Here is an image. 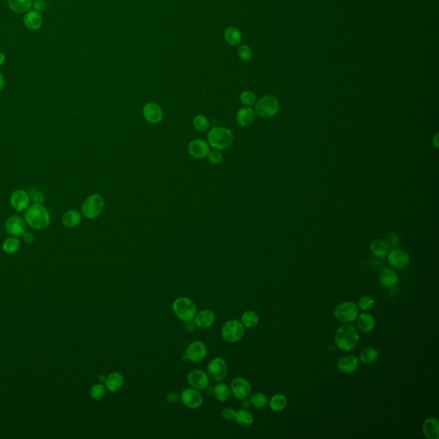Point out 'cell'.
Masks as SVG:
<instances>
[{
  "instance_id": "4316f807",
  "label": "cell",
  "mask_w": 439,
  "mask_h": 439,
  "mask_svg": "<svg viewBox=\"0 0 439 439\" xmlns=\"http://www.w3.org/2000/svg\"><path fill=\"white\" fill-rule=\"evenodd\" d=\"M61 220L63 225L66 228H72L80 224L81 221H82V214L77 211L70 210V211H66V213L63 214Z\"/></svg>"
},
{
  "instance_id": "ab89813d",
  "label": "cell",
  "mask_w": 439,
  "mask_h": 439,
  "mask_svg": "<svg viewBox=\"0 0 439 439\" xmlns=\"http://www.w3.org/2000/svg\"><path fill=\"white\" fill-rule=\"evenodd\" d=\"M105 387L102 383L94 385L90 389V396L94 400H101L105 396Z\"/></svg>"
},
{
  "instance_id": "f5cc1de1",
  "label": "cell",
  "mask_w": 439,
  "mask_h": 439,
  "mask_svg": "<svg viewBox=\"0 0 439 439\" xmlns=\"http://www.w3.org/2000/svg\"><path fill=\"white\" fill-rule=\"evenodd\" d=\"M4 86H5V81H4V76L0 73V90H2Z\"/></svg>"
},
{
  "instance_id": "44dd1931",
  "label": "cell",
  "mask_w": 439,
  "mask_h": 439,
  "mask_svg": "<svg viewBox=\"0 0 439 439\" xmlns=\"http://www.w3.org/2000/svg\"><path fill=\"white\" fill-rule=\"evenodd\" d=\"M214 321L215 315L214 312L208 309L198 312L194 317V323L196 324V326L200 329H207L211 325H213Z\"/></svg>"
},
{
  "instance_id": "2e32d148",
  "label": "cell",
  "mask_w": 439,
  "mask_h": 439,
  "mask_svg": "<svg viewBox=\"0 0 439 439\" xmlns=\"http://www.w3.org/2000/svg\"><path fill=\"white\" fill-rule=\"evenodd\" d=\"M187 381L193 388L202 390L209 385V376L203 370H193L188 374Z\"/></svg>"
},
{
  "instance_id": "52a82bcc",
  "label": "cell",
  "mask_w": 439,
  "mask_h": 439,
  "mask_svg": "<svg viewBox=\"0 0 439 439\" xmlns=\"http://www.w3.org/2000/svg\"><path fill=\"white\" fill-rule=\"evenodd\" d=\"M334 315L341 323H352L359 316V307L354 302H343L335 307Z\"/></svg>"
},
{
  "instance_id": "8d00e7d4",
  "label": "cell",
  "mask_w": 439,
  "mask_h": 439,
  "mask_svg": "<svg viewBox=\"0 0 439 439\" xmlns=\"http://www.w3.org/2000/svg\"><path fill=\"white\" fill-rule=\"evenodd\" d=\"M250 404L256 408H263L268 404V397L261 392H257L250 396Z\"/></svg>"
},
{
  "instance_id": "d4e9b609",
  "label": "cell",
  "mask_w": 439,
  "mask_h": 439,
  "mask_svg": "<svg viewBox=\"0 0 439 439\" xmlns=\"http://www.w3.org/2000/svg\"><path fill=\"white\" fill-rule=\"evenodd\" d=\"M236 120L241 126H249L254 122V110L249 106L240 109L236 114Z\"/></svg>"
},
{
  "instance_id": "f6af8a7d",
  "label": "cell",
  "mask_w": 439,
  "mask_h": 439,
  "mask_svg": "<svg viewBox=\"0 0 439 439\" xmlns=\"http://www.w3.org/2000/svg\"><path fill=\"white\" fill-rule=\"evenodd\" d=\"M386 243L388 245V248H390L392 250L396 249V247L399 246L400 243V238L398 234L396 232L388 233Z\"/></svg>"
},
{
  "instance_id": "db71d44e",
  "label": "cell",
  "mask_w": 439,
  "mask_h": 439,
  "mask_svg": "<svg viewBox=\"0 0 439 439\" xmlns=\"http://www.w3.org/2000/svg\"><path fill=\"white\" fill-rule=\"evenodd\" d=\"M5 54L3 52H0V66H2L5 62Z\"/></svg>"
},
{
  "instance_id": "9a60e30c",
  "label": "cell",
  "mask_w": 439,
  "mask_h": 439,
  "mask_svg": "<svg viewBox=\"0 0 439 439\" xmlns=\"http://www.w3.org/2000/svg\"><path fill=\"white\" fill-rule=\"evenodd\" d=\"M11 204L15 211L22 212L29 207L30 197L24 190H17L11 194Z\"/></svg>"
},
{
  "instance_id": "b9f144b4",
  "label": "cell",
  "mask_w": 439,
  "mask_h": 439,
  "mask_svg": "<svg viewBox=\"0 0 439 439\" xmlns=\"http://www.w3.org/2000/svg\"><path fill=\"white\" fill-rule=\"evenodd\" d=\"M29 195L30 201H32L34 204H42L45 201V196H44L43 193L35 188L29 190Z\"/></svg>"
},
{
  "instance_id": "7402d4cb",
  "label": "cell",
  "mask_w": 439,
  "mask_h": 439,
  "mask_svg": "<svg viewBox=\"0 0 439 439\" xmlns=\"http://www.w3.org/2000/svg\"><path fill=\"white\" fill-rule=\"evenodd\" d=\"M422 432L426 439H439V421L437 418L426 419L422 426Z\"/></svg>"
},
{
  "instance_id": "7c38bea8",
  "label": "cell",
  "mask_w": 439,
  "mask_h": 439,
  "mask_svg": "<svg viewBox=\"0 0 439 439\" xmlns=\"http://www.w3.org/2000/svg\"><path fill=\"white\" fill-rule=\"evenodd\" d=\"M388 262L392 268H395L396 269H403L406 268L409 264L410 258L406 251L396 248V249L391 250V251L388 253Z\"/></svg>"
},
{
  "instance_id": "603a6c76",
  "label": "cell",
  "mask_w": 439,
  "mask_h": 439,
  "mask_svg": "<svg viewBox=\"0 0 439 439\" xmlns=\"http://www.w3.org/2000/svg\"><path fill=\"white\" fill-rule=\"evenodd\" d=\"M357 326L364 333H370L373 331L376 326V321L374 316L370 314L364 312L357 317Z\"/></svg>"
},
{
  "instance_id": "f35d334b",
  "label": "cell",
  "mask_w": 439,
  "mask_h": 439,
  "mask_svg": "<svg viewBox=\"0 0 439 439\" xmlns=\"http://www.w3.org/2000/svg\"><path fill=\"white\" fill-rule=\"evenodd\" d=\"M374 305L375 300L373 298L368 295L360 298L358 301V307L362 311H370V309L373 308Z\"/></svg>"
},
{
  "instance_id": "1f68e13d",
  "label": "cell",
  "mask_w": 439,
  "mask_h": 439,
  "mask_svg": "<svg viewBox=\"0 0 439 439\" xmlns=\"http://www.w3.org/2000/svg\"><path fill=\"white\" fill-rule=\"evenodd\" d=\"M287 405V397L281 394H277V395L273 396L269 401V407L274 412H281L286 408Z\"/></svg>"
},
{
  "instance_id": "30bf717a",
  "label": "cell",
  "mask_w": 439,
  "mask_h": 439,
  "mask_svg": "<svg viewBox=\"0 0 439 439\" xmlns=\"http://www.w3.org/2000/svg\"><path fill=\"white\" fill-rule=\"evenodd\" d=\"M207 354L206 345L203 341H195L192 342L185 350L184 359H188L192 362L202 361Z\"/></svg>"
},
{
  "instance_id": "f546056e",
  "label": "cell",
  "mask_w": 439,
  "mask_h": 439,
  "mask_svg": "<svg viewBox=\"0 0 439 439\" xmlns=\"http://www.w3.org/2000/svg\"><path fill=\"white\" fill-rule=\"evenodd\" d=\"M371 253L377 258H384L388 253V245L385 240H376L371 242L370 246Z\"/></svg>"
},
{
  "instance_id": "cb8c5ba5",
  "label": "cell",
  "mask_w": 439,
  "mask_h": 439,
  "mask_svg": "<svg viewBox=\"0 0 439 439\" xmlns=\"http://www.w3.org/2000/svg\"><path fill=\"white\" fill-rule=\"evenodd\" d=\"M379 282L385 287H393L398 281V275L395 270L391 269H385L382 270L378 276Z\"/></svg>"
},
{
  "instance_id": "4dcf8cb0",
  "label": "cell",
  "mask_w": 439,
  "mask_h": 439,
  "mask_svg": "<svg viewBox=\"0 0 439 439\" xmlns=\"http://www.w3.org/2000/svg\"><path fill=\"white\" fill-rule=\"evenodd\" d=\"M379 358V352L378 350L374 348H366L359 353V359L361 362L367 365L373 364L378 360Z\"/></svg>"
},
{
  "instance_id": "9f6ffc18",
  "label": "cell",
  "mask_w": 439,
  "mask_h": 439,
  "mask_svg": "<svg viewBox=\"0 0 439 439\" xmlns=\"http://www.w3.org/2000/svg\"><path fill=\"white\" fill-rule=\"evenodd\" d=\"M105 379H106V378H105V376H100L99 377V381L101 382V383H105Z\"/></svg>"
},
{
  "instance_id": "7dc6e473",
  "label": "cell",
  "mask_w": 439,
  "mask_h": 439,
  "mask_svg": "<svg viewBox=\"0 0 439 439\" xmlns=\"http://www.w3.org/2000/svg\"><path fill=\"white\" fill-rule=\"evenodd\" d=\"M235 413H236V411L234 410V409L230 408V407H227V408L222 411V417L224 418L226 421H231V420L234 419Z\"/></svg>"
},
{
  "instance_id": "816d5d0a",
  "label": "cell",
  "mask_w": 439,
  "mask_h": 439,
  "mask_svg": "<svg viewBox=\"0 0 439 439\" xmlns=\"http://www.w3.org/2000/svg\"><path fill=\"white\" fill-rule=\"evenodd\" d=\"M242 401V406H243L244 408H249L250 406V402L249 400L247 399V398H245V399L241 400Z\"/></svg>"
},
{
  "instance_id": "d6a6232c",
  "label": "cell",
  "mask_w": 439,
  "mask_h": 439,
  "mask_svg": "<svg viewBox=\"0 0 439 439\" xmlns=\"http://www.w3.org/2000/svg\"><path fill=\"white\" fill-rule=\"evenodd\" d=\"M238 425L241 426H250L254 422V417L247 410H239L235 413V416L233 419Z\"/></svg>"
},
{
  "instance_id": "3957f363",
  "label": "cell",
  "mask_w": 439,
  "mask_h": 439,
  "mask_svg": "<svg viewBox=\"0 0 439 439\" xmlns=\"http://www.w3.org/2000/svg\"><path fill=\"white\" fill-rule=\"evenodd\" d=\"M208 142L210 145L217 150L228 148L233 141L232 131L226 127H213L208 133Z\"/></svg>"
},
{
  "instance_id": "8fae6325",
  "label": "cell",
  "mask_w": 439,
  "mask_h": 439,
  "mask_svg": "<svg viewBox=\"0 0 439 439\" xmlns=\"http://www.w3.org/2000/svg\"><path fill=\"white\" fill-rule=\"evenodd\" d=\"M230 390L237 399L248 398L251 393V385L246 379L237 378L232 380L230 385Z\"/></svg>"
},
{
  "instance_id": "6da1fadb",
  "label": "cell",
  "mask_w": 439,
  "mask_h": 439,
  "mask_svg": "<svg viewBox=\"0 0 439 439\" xmlns=\"http://www.w3.org/2000/svg\"><path fill=\"white\" fill-rule=\"evenodd\" d=\"M23 219L26 224L35 230H44L48 228L51 222L50 214L42 204H33L29 206L26 210Z\"/></svg>"
},
{
  "instance_id": "7a4b0ae2",
  "label": "cell",
  "mask_w": 439,
  "mask_h": 439,
  "mask_svg": "<svg viewBox=\"0 0 439 439\" xmlns=\"http://www.w3.org/2000/svg\"><path fill=\"white\" fill-rule=\"evenodd\" d=\"M359 336L358 331L350 324H343L338 328L334 334V343L338 349L343 351H351L359 344Z\"/></svg>"
},
{
  "instance_id": "ee69618b",
  "label": "cell",
  "mask_w": 439,
  "mask_h": 439,
  "mask_svg": "<svg viewBox=\"0 0 439 439\" xmlns=\"http://www.w3.org/2000/svg\"><path fill=\"white\" fill-rule=\"evenodd\" d=\"M207 156L211 163L215 164V165L222 163V160H223V156H222V153L218 151L217 149L210 151Z\"/></svg>"
},
{
  "instance_id": "277c9868",
  "label": "cell",
  "mask_w": 439,
  "mask_h": 439,
  "mask_svg": "<svg viewBox=\"0 0 439 439\" xmlns=\"http://www.w3.org/2000/svg\"><path fill=\"white\" fill-rule=\"evenodd\" d=\"M173 312L178 319L186 322L196 316V306L189 298L179 297L174 301Z\"/></svg>"
},
{
  "instance_id": "ac0fdd59",
  "label": "cell",
  "mask_w": 439,
  "mask_h": 439,
  "mask_svg": "<svg viewBox=\"0 0 439 439\" xmlns=\"http://www.w3.org/2000/svg\"><path fill=\"white\" fill-rule=\"evenodd\" d=\"M142 113H143V116L145 118V120L149 123H160L163 119L162 109L160 105H157L156 103H153V102L148 103L144 105Z\"/></svg>"
},
{
  "instance_id": "8992f818",
  "label": "cell",
  "mask_w": 439,
  "mask_h": 439,
  "mask_svg": "<svg viewBox=\"0 0 439 439\" xmlns=\"http://www.w3.org/2000/svg\"><path fill=\"white\" fill-rule=\"evenodd\" d=\"M105 208V201L100 194L88 196L82 205V212L88 219H95L102 214Z\"/></svg>"
},
{
  "instance_id": "d6986e66",
  "label": "cell",
  "mask_w": 439,
  "mask_h": 439,
  "mask_svg": "<svg viewBox=\"0 0 439 439\" xmlns=\"http://www.w3.org/2000/svg\"><path fill=\"white\" fill-rule=\"evenodd\" d=\"M359 359L353 355H346L338 360L336 367L341 373L351 374L359 368Z\"/></svg>"
},
{
  "instance_id": "7bdbcfd3",
  "label": "cell",
  "mask_w": 439,
  "mask_h": 439,
  "mask_svg": "<svg viewBox=\"0 0 439 439\" xmlns=\"http://www.w3.org/2000/svg\"><path fill=\"white\" fill-rule=\"evenodd\" d=\"M238 55H239V57H240L241 60L246 62L250 61L251 58H252V51H251V49H250L249 46L243 45V46H241L239 48Z\"/></svg>"
},
{
  "instance_id": "74e56055",
  "label": "cell",
  "mask_w": 439,
  "mask_h": 439,
  "mask_svg": "<svg viewBox=\"0 0 439 439\" xmlns=\"http://www.w3.org/2000/svg\"><path fill=\"white\" fill-rule=\"evenodd\" d=\"M193 126L197 131H205L209 130V128L211 126V123H210V120H208L207 117L199 114V115H196L193 119Z\"/></svg>"
},
{
  "instance_id": "484cf974",
  "label": "cell",
  "mask_w": 439,
  "mask_h": 439,
  "mask_svg": "<svg viewBox=\"0 0 439 439\" xmlns=\"http://www.w3.org/2000/svg\"><path fill=\"white\" fill-rule=\"evenodd\" d=\"M124 379L123 375L120 372H113L109 375L105 381V388L109 391L117 392L123 387Z\"/></svg>"
},
{
  "instance_id": "e575fe53",
  "label": "cell",
  "mask_w": 439,
  "mask_h": 439,
  "mask_svg": "<svg viewBox=\"0 0 439 439\" xmlns=\"http://www.w3.org/2000/svg\"><path fill=\"white\" fill-rule=\"evenodd\" d=\"M259 323V316L257 312L248 311L241 316V323L246 328H254Z\"/></svg>"
},
{
  "instance_id": "ba28073f",
  "label": "cell",
  "mask_w": 439,
  "mask_h": 439,
  "mask_svg": "<svg viewBox=\"0 0 439 439\" xmlns=\"http://www.w3.org/2000/svg\"><path fill=\"white\" fill-rule=\"evenodd\" d=\"M245 334V327L238 320H229L222 329V336L229 343L240 341Z\"/></svg>"
},
{
  "instance_id": "681fc988",
  "label": "cell",
  "mask_w": 439,
  "mask_h": 439,
  "mask_svg": "<svg viewBox=\"0 0 439 439\" xmlns=\"http://www.w3.org/2000/svg\"><path fill=\"white\" fill-rule=\"evenodd\" d=\"M166 398H167V402H169V403H177L178 400L180 399V396L177 392H171L167 395Z\"/></svg>"
},
{
  "instance_id": "4fadbf2b",
  "label": "cell",
  "mask_w": 439,
  "mask_h": 439,
  "mask_svg": "<svg viewBox=\"0 0 439 439\" xmlns=\"http://www.w3.org/2000/svg\"><path fill=\"white\" fill-rule=\"evenodd\" d=\"M180 400L185 406L195 409L203 404V396L196 388H185L182 391Z\"/></svg>"
},
{
  "instance_id": "5b68a950",
  "label": "cell",
  "mask_w": 439,
  "mask_h": 439,
  "mask_svg": "<svg viewBox=\"0 0 439 439\" xmlns=\"http://www.w3.org/2000/svg\"><path fill=\"white\" fill-rule=\"evenodd\" d=\"M255 113L263 119H269L275 116L279 110V101L273 95H267L256 102Z\"/></svg>"
},
{
  "instance_id": "9c48e42d",
  "label": "cell",
  "mask_w": 439,
  "mask_h": 439,
  "mask_svg": "<svg viewBox=\"0 0 439 439\" xmlns=\"http://www.w3.org/2000/svg\"><path fill=\"white\" fill-rule=\"evenodd\" d=\"M209 378L213 381L220 382L226 378L228 374V365L222 358H214L209 363L207 367Z\"/></svg>"
},
{
  "instance_id": "d590c367",
  "label": "cell",
  "mask_w": 439,
  "mask_h": 439,
  "mask_svg": "<svg viewBox=\"0 0 439 439\" xmlns=\"http://www.w3.org/2000/svg\"><path fill=\"white\" fill-rule=\"evenodd\" d=\"M230 388L226 384L220 383L214 388V395L220 402H226L230 397Z\"/></svg>"
},
{
  "instance_id": "c3c4849f",
  "label": "cell",
  "mask_w": 439,
  "mask_h": 439,
  "mask_svg": "<svg viewBox=\"0 0 439 439\" xmlns=\"http://www.w3.org/2000/svg\"><path fill=\"white\" fill-rule=\"evenodd\" d=\"M22 240L26 243L31 244L35 241V236H34L33 233L30 232H27V231L22 233Z\"/></svg>"
},
{
  "instance_id": "60d3db41",
  "label": "cell",
  "mask_w": 439,
  "mask_h": 439,
  "mask_svg": "<svg viewBox=\"0 0 439 439\" xmlns=\"http://www.w3.org/2000/svg\"><path fill=\"white\" fill-rule=\"evenodd\" d=\"M240 102L247 106L254 105L257 102V97L251 91H244L240 95Z\"/></svg>"
},
{
  "instance_id": "836d02e7",
  "label": "cell",
  "mask_w": 439,
  "mask_h": 439,
  "mask_svg": "<svg viewBox=\"0 0 439 439\" xmlns=\"http://www.w3.org/2000/svg\"><path fill=\"white\" fill-rule=\"evenodd\" d=\"M21 246V241L18 237L11 236L4 240L2 248L5 253L14 254L18 251Z\"/></svg>"
},
{
  "instance_id": "f1b7e54d",
  "label": "cell",
  "mask_w": 439,
  "mask_h": 439,
  "mask_svg": "<svg viewBox=\"0 0 439 439\" xmlns=\"http://www.w3.org/2000/svg\"><path fill=\"white\" fill-rule=\"evenodd\" d=\"M224 38L227 43L231 46H238L242 40V35L235 27H228L224 32Z\"/></svg>"
},
{
  "instance_id": "11a10c76",
  "label": "cell",
  "mask_w": 439,
  "mask_h": 439,
  "mask_svg": "<svg viewBox=\"0 0 439 439\" xmlns=\"http://www.w3.org/2000/svg\"><path fill=\"white\" fill-rule=\"evenodd\" d=\"M438 138H439V133H437L436 134L435 137L433 138V143H434V145H435L436 148L438 149V147H439V142H438Z\"/></svg>"
},
{
  "instance_id": "ffe728a7",
  "label": "cell",
  "mask_w": 439,
  "mask_h": 439,
  "mask_svg": "<svg viewBox=\"0 0 439 439\" xmlns=\"http://www.w3.org/2000/svg\"><path fill=\"white\" fill-rule=\"evenodd\" d=\"M23 23L27 29L35 31L41 28L43 24V18L40 12L36 11H29L26 12L23 18Z\"/></svg>"
},
{
  "instance_id": "e0dca14e",
  "label": "cell",
  "mask_w": 439,
  "mask_h": 439,
  "mask_svg": "<svg viewBox=\"0 0 439 439\" xmlns=\"http://www.w3.org/2000/svg\"><path fill=\"white\" fill-rule=\"evenodd\" d=\"M190 156L196 159H202L208 156L210 152V145L203 139H194L188 146Z\"/></svg>"
},
{
  "instance_id": "83f0119b",
  "label": "cell",
  "mask_w": 439,
  "mask_h": 439,
  "mask_svg": "<svg viewBox=\"0 0 439 439\" xmlns=\"http://www.w3.org/2000/svg\"><path fill=\"white\" fill-rule=\"evenodd\" d=\"M8 5L15 13H26L33 5V0H8Z\"/></svg>"
},
{
  "instance_id": "bcb514c9",
  "label": "cell",
  "mask_w": 439,
  "mask_h": 439,
  "mask_svg": "<svg viewBox=\"0 0 439 439\" xmlns=\"http://www.w3.org/2000/svg\"><path fill=\"white\" fill-rule=\"evenodd\" d=\"M34 11H38V12H43L47 11L48 8V3L47 0H35L33 2Z\"/></svg>"
},
{
  "instance_id": "5bb4252c",
  "label": "cell",
  "mask_w": 439,
  "mask_h": 439,
  "mask_svg": "<svg viewBox=\"0 0 439 439\" xmlns=\"http://www.w3.org/2000/svg\"><path fill=\"white\" fill-rule=\"evenodd\" d=\"M5 230L11 236H22V233L25 232L26 222L19 215H12L8 218L5 222Z\"/></svg>"
},
{
  "instance_id": "f907efd6",
  "label": "cell",
  "mask_w": 439,
  "mask_h": 439,
  "mask_svg": "<svg viewBox=\"0 0 439 439\" xmlns=\"http://www.w3.org/2000/svg\"><path fill=\"white\" fill-rule=\"evenodd\" d=\"M195 326H196V324L192 322V320L185 322V330L187 331H193Z\"/></svg>"
}]
</instances>
